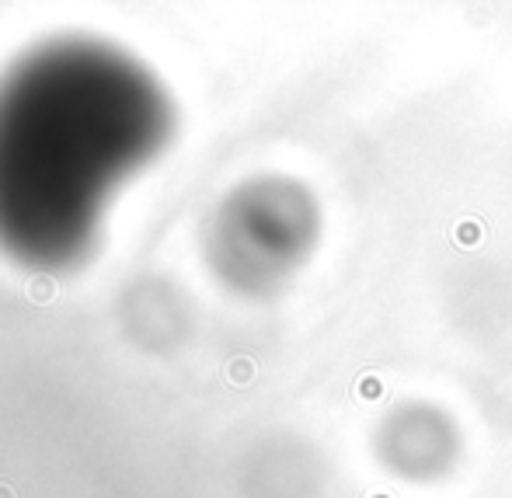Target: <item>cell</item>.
<instances>
[{
  "label": "cell",
  "instance_id": "obj_1",
  "mask_svg": "<svg viewBox=\"0 0 512 498\" xmlns=\"http://www.w3.org/2000/svg\"><path fill=\"white\" fill-rule=\"evenodd\" d=\"M464 436L457 418L432 401L394 404L377 429V457L394 478L439 481L457 467Z\"/></svg>",
  "mask_w": 512,
  "mask_h": 498
},
{
  "label": "cell",
  "instance_id": "obj_2",
  "mask_svg": "<svg viewBox=\"0 0 512 498\" xmlns=\"http://www.w3.org/2000/svg\"><path fill=\"white\" fill-rule=\"evenodd\" d=\"M53 293H56V286H53V279H49V276L28 279V297H32L35 303H49V300H53Z\"/></svg>",
  "mask_w": 512,
  "mask_h": 498
},
{
  "label": "cell",
  "instance_id": "obj_3",
  "mask_svg": "<svg viewBox=\"0 0 512 498\" xmlns=\"http://www.w3.org/2000/svg\"><path fill=\"white\" fill-rule=\"evenodd\" d=\"M0 498H14V492L7 485H0Z\"/></svg>",
  "mask_w": 512,
  "mask_h": 498
}]
</instances>
